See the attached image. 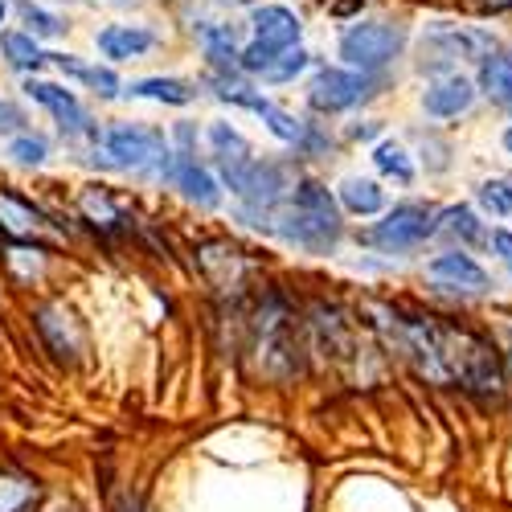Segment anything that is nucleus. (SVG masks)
I'll return each mask as SVG.
<instances>
[{"instance_id": "ea45409f", "label": "nucleus", "mask_w": 512, "mask_h": 512, "mask_svg": "<svg viewBox=\"0 0 512 512\" xmlns=\"http://www.w3.org/2000/svg\"><path fill=\"white\" fill-rule=\"evenodd\" d=\"M508 369H512V353H508Z\"/></svg>"}, {"instance_id": "a211bd4d", "label": "nucleus", "mask_w": 512, "mask_h": 512, "mask_svg": "<svg viewBox=\"0 0 512 512\" xmlns=\"http://www.w3.org/2000/svg\"><path fill=\"white\" fill-rule=\"evenodd\" d=\"M426 271H431V279H439V283H447V287H476V291L488 287V271L472 259V254H459V250L439 254V259L426 267Z\"/></svg>"}, {"instance_id": "412c9836", "label": "nucleus", "mask_w": 512, "mask_h": 512, "mask_svg": "<svg viewBox=\"0 0 512 512\" xmlns=\"http://www.w3.org/2000/svg\"><path fill=\"white\" fill-rule=\"evenodd\" d=\"M213 156H218V164H238V160H250V144L246 136L238 132L234 123H209V132H205Z\"/></svg>"}, {"instance_id": "f3484780", "label": "nucleus", "mask_w": 512, "mask_h": 512, "mask_svg": "<svg viewBox=\"0 0 512 512\" xmlns=\"http://www.w3.org/2000/svg\"><path fill=\"white\" fill-rule=\"evenodd\" d=\"M0 58H5V66L17 70V74H37L41 66L50 62V54L41 50V41L33 33H25V29H5L0 33Z\"/></svg>"}, {"instance_id": "a878e982", "label": "nucleus", "mask_w": 512, "mask_h": 512, "mask_svg": "<svg viewBox=\"0 0 512 512\" xmlns=\"http://www.w3.org/2000/svg\"><path fill=\"white\" fill-rule=\"evenodd\" d=\"M259 119L267 123V132L275 136V140H283V144H295L304 136V119H295L291 111H283V107H275V103H267L263 111H259Z\"/></svg>"}, {"instance_id": "9b49d317", "label": "nucleus", "mask_w": 512, "mask_h": 512, "mask_svg": "<svg viewBox=\"0 0 512 512\" xmlns=\"http://www.w3.org/2000/svg\"><path fill=\"white\" fill-rule=\"evenodd\" d=\"M476 95H480L476 82H467L459 70H451V74H439L431 87L422 91V111L431 119H459V115L472 111Z\"/></svg>"}, {"instance_id": "7c9ffc66", "label": "nucleus", "mask_w": 512, "mask_h": 512, "mask_svg": "<svg viewBox=\"0 0 512 512\" xmlns=\"http://www.w3.org/2000/svg\"><path fill=\"white\" fill-rule=\"evenodd\" d=\"M0 218H9V226H17V230H29V226H37L41 222V213L33 209V205H25L21 197H0Z\"/></svg>"}, {"instance_id": "6e6552de", "label": "nucleus", "mask_w": 512, "mask_h": 512, "mask_svg": "<svg viewBox=\"0 0 512 512\" xmlns=\"http://www.w3.org/2000/svg\"><path fill=\"white\" fill-rule=\"evenodd\" d=\"M25 95L54 115V123L62 127V136H70V140H78V136H99L95 123H91V111L82 107V99H78L70 87H62V82H46V78L25 74Z\"/></svg>"}, {"instance_id": "f257e3e1", "label": "nucleus", "mask_w": 512, "mask_h": 512, "mask_svg": "<svg viewBox=\"0 0 512 512\" xmlns=\"http://www.w3.org/2000/svg\"><path fill=\"white\" fill-rule=\"evenodd\" d=\"M271 234H279L287 246H300L308 254H332L340 234H345V218H340L336 197L320 181H295L291 201L275 218Z\"/></svg>"}, {"instance_id": "a19ab883", "label": "nucleus", "mask_w": 512, "mask_h": 512, "mask_svg": "<svg viewBox=\"0 0 512 512\" xmlns=\"http://www.w3.org/2000/svg\"><path fill=\"white\" fill-rule=\"evenodd\" d=\"M508 111H512V107H508Z\"/></svg>"}, {"instance_id": "4be33fe9", "label": "nucleus", "mask_w": 512, "mask_h": 512, "mask_svg": "<svg viewBox=\"0 0 512 512\" xmlns=\"http://www.w3.org/2000/svg\"><path fill=\"white\" fill-rule=\"evenodd\" d=\"M373 164H377L386 177H394L398 185H410V181H414V160H410V152H406L398 140H377V144H373Z\"/></svg>"}, {"instance_id": "1a4fd4ad", "label": "nucleus", "mask_w": 512, "mask_h": 512, "mask_svg": "<svg viewBox=\"0 0 512 512\" xmlns=\"http://www.w3.org/2000/svg\"><path fill=\"white\" fill-rule=\"evenodd\" d=\"M156 177L168 181V185H177L185 193V201H193L201 209H218V201H222L218 177H213L205 164H197L193 156H185V152H164V160L156 164Z\"/></svg>"}, {"instance_id": "423d86ee", "label": "nucleus", "mask_w": 512, "mask_h": 512, "mask_svg": "<svg viewBox=\"0 0 512 512\" xmlns=\"http://www.w3.org/2000/svg\"><path fill=\"white\" fill-rule=\"evenodd\" d=\"M439 230V209L435 205H422V201H402L394 205L386 218H381L365 238L377 246V250H390V254H402V250H414L422 246Z\"/></svg>"}, {"instance_id": "20e7f679", "label": "nucleus", "mask_w": 512, "mask_h": 512, "mask_svg": "<svg viewBox=\"0 0 512 512\" xmlns=\"http://www.w3.org/2000/svg\"><path fill=\"white\" fill-rule=\"evenodd\" d=\"M488 50H496V37L488 29L435 21L418 41V70L422 74H451L463 62H480Z\"/></svg>"}, {"instance_id": "bb28decb", "label": "nucleus", "mask_w": 512, "mask_h": 512, "mask_svg": "<svg viewBox=\"0 0 512 512\" xmlns=\"http://www.w3.org/2000/svg\"><path fill=\"white\" fill-rule=\"evenodd\" d=\"M37 500L33 480H0V512H29Z\"/></svg>"}, {"instance_id": "aec40b11", "label": "nucleus", "mask_w": 512, "mask_h": 512, "mask_svg": "<svg viewBox=\"0 0 512 512\" xmlns=\"http://www.w3.org/2000/svg\"><path fill=\"white\" fill-rule=\"evenodd\" d=\"M17 17H21L25 33H33L37 41H54V37H62V33L70 29L62 13L46 9V5H37V0H21V5H17Z\"/></svg>"}, {"instance_id": "7ed1b4c3", "label": "nucleus", "mask_w": 512, "mask_h": 512, "mask_svg": "<svg viewBox=\"0 0 512 512\" xmlns=\"http://www.w3.org/2000/svg\"><path fill=\"white\" fill-rule=\"evenodd\" d=\"M406 41H410V33L402 21H353L340 33L336 54L345 66L377 78L381 70H390L406 54Z\"/></svg>"}, {"instance_id": "9d476101", "label": "nucleus", "mask_w": 512, "mask_h": 512, "mask_svg": "<svg viewBox=\"0 0 512 512\" xmlns=\"http://www.w3.org/2000/svg\"><path fill=\"white\" fill-rule=\"evenodd\" d=\"M95 50H99L111 66H119V62H136V58H144V54L156 50V33H152L148 25L111 21V25H103V29L95 33Z\"/></svg>"}, {"instance_id": "c85d7f7f", "label": "nucleus", "mask_w": 512, "mask_h": 512, "mask_svg": "<svg viewBox=\"0 0 512 512\" xmlns=\"http://www.w3.org/2000/svg\"><path fill=\"white\" fill-rule=\"evenodd\" d=\"M82 87H91L103 103H111V99L123 95V82H119V74H115L111 66H91V74H87V82H82Z\"/></svg>"}, {"instance_id": "39448f33", "label": "nucleus", "mask_w": 512, "mask_h": 512, "mask_svg": "<svg viewBox=\"0 0 512 512\" xmlns=\"http://www.w3.org/2000/svg\"><path fill=\"white\" fill-rule=\"evenodd\" d=\"M168 152V140L160 127H148V123H111L103 132V156L107 168H132V173H156V164L164 160Z\"/></svg>"}, {"instance_id": "2f4dec72", "label": "nucleus", "mask_w": 512, "mask_h": 512, "mask_svg": "<svg viewBox=\"0 0 512 512\" xmlns=\"http://www.w3.org/2000/svg\"><path fill=\"white\" fill-rule=\"evenodd\" d=\"M480 201L496 213V218H508L512 213V181H484L480 185Z\"/></svg>"}, {"instance_id": "72a5a7b5", "label": "nucleus", "mask_w": 512, "mask_h": 512, "mask_svg": "<svg viewBox=\"0 0 512 512\" xmlns=\"http://www.w3.org/2000/svg\"><path fill=\"white\" fill-rule=\"evenodd\" d=\"M50 66H58L74 82H87V74H91V66L82 62V58H74V54H50Z\"/></svg>"}, {"instance_id": "58836bf2", "label": "nucleus", "mask_w": 512, "mask_h": 512, "mask_svg": "<svg viewBox=\"0 0 512 512\" xmlns=\"http://www.w3.org/2000/svg\"><path fill=\"white\" fill-rule=\"evenodd\" d=\"M5 17H9V5H5V0H0V25H5Z\"/></svg>"}, {"instance_id": "5701e85b", "label": "nucleus", "mask_w": 512, "mask_h": 512, "mask_svg": "<svg viewBox=\"0 0 512 512\" xmlns=\"http://www.w3.org/2000/svg\"><path fill=\"white\" fill-rule=\"evenodd\" d=\"M439 226L443 230H451L459 242H472V246H480V242H488V230H484V222L476 218L467 205H451L447 213H439Z\"/></svg>"}, {"instance_id": "4c0bfd02", "label": "nucleus", "mask_w": 512, "mask_h": 512, "mask_svg": "<svg viewBox=\"0 0 512 512\" xmlns=\"http://www.w3.org/2000/svg\"><path fill=\"white\" fill-rule=\"evenodd\" d=\"M504 148H508V156H512V127H504Z\"/></svg>"}, {"instance_id": "6ab92c4d", "label": "nucleus", "mask_w": 512, "mask_h": 512, "mask_svg": "<svg viewBox=\"0 0 512 512\" xmlns=\"http://www.w3.org/2000/svg\"><path fill=\"white\" fill-rule=\"evenodd\" d=\"M340 205L349 213H361V218H373V213L386 209V189L377 181H361V177H349L340 185Z\"/></svg>"}, {"instance_id": "2eb2a0df", "label": "nucleus", "mask_w": 512, "mask_h": 512, "mask_svg": "<svg viewBox=\"0 0 512 512\" xmlns=\"http://www.w3.org/2000/svg\"><path fill=\"white\" fill-rule=\"evenodd\" d=\"M123 95L148 99V103H164V107H189L197 99V87H193V82H185V78H173V74H152V78L127 82Z\"/></svg>"}, {"instance_id": "f704fd0d", "label": "nucleus", "mask_w": 512, "mask_h": 512, "mask_svg": "<svg viewBox=\"0 0 512 512\" xmlns=\"http://www.w3.org/2000/svg\"><path fill=\"white\" fill-rule=\"evenodd\" d=\"M173 140L181 144V152H185V156H193V152H197V127H193L189 119H181V123L173 127Z\"/></svg>"}, {"instance_id": "c9c22d12", "label": "nucleus", "mask_w": 512, "mask_h": 512, "mask_svg": "<svg viewBox=\"0 0 512 512\" xmlns=\"http://www.w3.org/2000/svg\"><path fill=\"white\" fill-rule=\"evenodd\" d=\"M492 246H496V254H500V263L512 271V234H508V230H496V234H492Z\"/></svg>"}, {"instance_id": "473e14b6", "label": "nucleus", "mask_w": 512, "mask_h": 512, "mask_svg": "<svg viewBox=\"0 0 512 512\" xmlns=\"http://www.w3.org/2000/svg\"><path fill=\"white\" fill-rule=\"evenodd\" d=\"M25 123H29V115H25L17 103L0 99V136H17V132H25Z\"/></svg>"}, {"instance_id": "f03ea898", "label": "nucleus", "mask_w": 512, "mask_h": 512, "mask_svg": "<svg viewBox=\"0 0 512 512\" xmlns=\"http://www.w3.org/2000/svg\"><path fill=\"white\" fill-rule=\"evenodd\" d=\"M431 332H435V349H439V361L447 369V381H459L463 390L484 394V398H500L504 373H500L496 349L484 336L455 328V324H439L435 316H431Z\"/></svg>"}, {"instance_id": "c756f323", "label": "nucleus", "mask_w": 512, "mask_h": 512, "mask_svg": "<svg viewBox=\"0 0 512 512\" xmlns=\"http://www.w3.org/2000/svg\"><path fill=\"white\" fill-rule=\"evenodd\" d=\"M295 152H304V156L320 160V156H328V152H332V136L324 132L320 123H308V119H304V136L295 140Z\"/></svg>"}, {"instance_id": "f8f14e48", "label": "nucleus", "mask_w": 512, "mask_h": 512, "mask_svg": "<svg viewBox=\"0 0 512 512\" xmlns=\"http://www.w3.org/2000/svg\"><path fill=\"white\" fill-rule=\"evenodd\" d=\"M250 33L271 41V46H279V50H287V46H300L304 21L287 5H254L250 9Z\"/></svg>"}, {"instance_id": "cd10ccee", "label": "nucleus", "mask_w": 512, "mask_h": 512, "mask_svg": "<svg viewBox=\"0 0 512 512\" xmlns=\"http://www.w3.org/2000/svg\"><path fill=\"white\" fill-rule=\"evenodd\" d=\"M82 213H87V218L95 222V226H119V222H127L123 218V213L111 205V197H103V193H87V197H82Z\"/></svg>"}, {"instance_id": "4468645a", "label": "nucleus", "mask_w": 512, "mask_h": 512, "mask_svg": "<svg viewBox=\"0 0 512 512\" xmlns=\"http://www.w3.org/2000/svg\"><path fill=\"white\" fill-rule=\"evenodd\" d=\"M201 50H205L209 70L234 74V70H238V54H242L238 25H234V21H209V25L201 29Z\"/></svg>"}, {"instance_id": "b1692460", "label": "nucleus", "mask_w": 512, "mask_h": 512, "mask_svg": "<svg viewBox=\"0 0 512 512\" xmlns=\"http://www.w3.org/2000/svg\"><path fill=\"white\" fill-rule=\"evenodd\" d=\"M9 156L21 164V168H41L50 160V140L46 136H33L29 127L25 132H17L13 140H9Z\"/></svg>"}, {"instance_id": "dca6fc26", "label": "nucleus", "mask_w": 512, "mask_h": 512, "mask_svg": "<svg viewBox=\"0 0 512 512\" xmlns=\"http://www.w3.org/2000/svg\"><path fill=\"white\" fill-rule=\"evenodd\" d=\"M476 91L496 103V107H512V54L508 50H488L480 58L476 70Z\"/></svg>"}, {"instance_id": "0eeeda50", "label": "nucleus", "mask_w": 512, "mask_h": 512, "mask_svg": "<svg viewBox=\"0 0 512 512\" xmlns=\"http://www.w3.org/2000/svg\"><path fill=\"white\" fill-rule=\"evenodd\" d=\"M373 95V74H361L353 66H320L312 87H308V103L320 115H340L353 111Z\"/></svg>"}, {"instance_id": "ddd939ff", "label": "nucleus", "mask_w": 512, "mask_h": 512, "mask_svg": "<svg viewBox=\"0 0 512 512\" xmlns=\"http://www.w3.org/2000/svg\"><path fill=\"white\" fill-rule=\"evenodd\" d=\"M37 332H41V340H46L58 361L74 365L82 357V332H78V324H74V316L66 308H58V304L41 308L37 312Z\"/></svg>"}, {"instance_id": "e433bc0d", "label": "nucleus", "mask_w": 512, "mask_h": 512, "mask_svg": "<svg viewBox=\"0 0 512 512\" xmlns=\"http://www.w3.org/2000/svg\"><path fill=\"white\" fill-rule=\"evenodd\" d=\"M377 132H381V127H377L373 119H365V123H357V127H353V140H373Z\"/></svg>"}, {"instance_id": "393cba45", "label": "nucleus", "mask_w": 512, "mask_h": 512, "mask_svg": "<svg viewBox=\"0 0 512 512\" xmlns=\"http://www.w3.org/2000/svg\"><path fill=\"white\" fill-rule=\"evenodd\" d=\"M308 66H312V54H308L304 46H287V50L271 62V70H267L263 78H267V82H295Z\"/></svg>"}]
</instances>
